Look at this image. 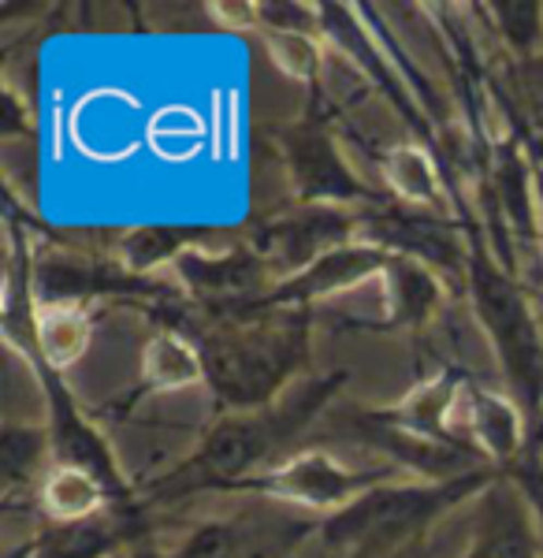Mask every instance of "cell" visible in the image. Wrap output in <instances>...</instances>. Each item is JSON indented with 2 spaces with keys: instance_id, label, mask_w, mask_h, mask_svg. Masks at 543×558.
<instances>
[{
  "instance_id": "d6986e66",
  "label": "cell",
  "mask_w": 543,
  "mask_h": 558,
  "mask_svg": "<svg viewBox=\"0 0 543 558\" xmlns=\"http://www.w3.org/2000/svg\"><path fill=\"white\" fill-rule=\"evenodd\" d=\"M379 175H384L395 202L429 213H447V179H443L436 157L413 138L398 142L379 157Z\"/></svg>"
},
{
  "instance_id": "ba28073f",
  "label": "cell",
  "mask_w": 543,
  "mask_h": 558,
  "mask_svg": "<svg viewBox=\"0 0 543 558\" xmlns=\"http://www.w3.org/2000/svg\"><path fill=\"white\" fill-rule=\"evenodd\" d=\"M402 481L398 465H376V470H350L328 451H298L283 458L272 470L242 481L234 492H253L265 499L291 502V507L321 510V514H335V510L350 507L365 492L379 488V484Z\"/></svg>"
},
{
  "instance_id": "5b68a950",
  "label": "cell",
  "mask_w": 543,
  "mask_h": 558,
  "mask_svg": "<svg viewBox=\"0 0 543 558\" xmlns=\"http://www.w3.org/2000/svg\"><path fill=\"white\" fill-rule=\"evenodd\" d=\"M31 283L38 305H86L101 299L142 302L146 310L186 302L179 287L157 276H138L123 268L108 254V246H75V242H52L34 250Z\"/></svg>"
},
{
  "instance_id": "ffe728a7",
  "label": "cell",
  "mask_w": 543,
  "mask_h": 558,
  "mask_svg": "<svg viewBox=\"0 0 543 558\" xmlns=\"http://www.w3.org/2000/svg\"><path fill=\"white\" fill-rule=\"evenodd\" d=\"M57 465L49 425H4L0 436V473H4V499L31 492L38 495L41 481Z\"/></svg>"
},
{
  "instance_id": "8992f818",
  "label": "cell",
  "mask_w": 543,
  "mask_h": 558,
  "mask_svg": "<svg viewBox=\"0 0 543 558\" xmlns=\"http://www.w3.org/2000/svg\"><path fill=\"white\" fill-rule=\"evenodd\" d=\"M276 153L283 160V172L291 179L294 205H342V209H369L384 202L379 194L361 183V175L342 157L328 116L321 112V94L302 120H291L272 131Z\"/></svg>"
},
{
  "instance_id": "484cf974",
  "label": "cell",
  "mask_w": 543,
  "mask_h": 558,
  "mask_svg": "<svg viewBox=\"0 0 543 558\" xmlns=\"http://www.w3.org/2000/svg\"><path fill=\"white\" fill-rule=\"evenodd\" d=\"M165 558H242V525H234V518L202 521Z\"/></svg>"
},
{
  "instance_id": "3957f363",
  "label": "cell",
  "mask_w": 543,
  "mask_h": 558,
  "mask_svg": "<svg viewBox=\"0 0 543 558\" xmlns=\"http://www.w3.org/2000/svg\"><path fill=\"white\" fill-rule=\"evenodd\" d=\"M469 235V279L466 294L473 302V317L481 320L495 365L503 373L506 395L524 410L532 428L543 425V336L532 313L524 279L506 268L492 250L484 220L461 223Z\"/></svg>"
},
{
  "instance_id": "e0dca14e",
  "label": "cell",
  "mask_w": 543,
  "mask_h": 558,
  "mask_svg": "<svg viewBox=\"0 0 543 558\" xmlns=\"http://www.w3.org/2000/svg\"><path fill=\"white\" fill-rule=\"evenodd\" d=\"M205 384V362L202 350L190 336L176 328H160L157 336L146 339L138 362V387L126 395L123 410H134L146 395H165V391H186V387Z\"/></svg>"
},
{
  "instance_id": "7a4b0ae2",
  "label": "cell",
  "mask_w": 543,
  "mask_h": 558,
  "mask_svg": "<svg viewBox=\"0 0 543 558\" xmlns=\"http://www.w3.org/2000/svg\"><path fill=\"white\" fill-rule=\"evenodd\" d=\"M313 310L257 313L197 324L190 339L202 350L205 387L216 413L261 410L302 380L313 354Z\"/></svg>"
},
{
  "instance_id": "44dd1931",
  "label": "cell",
  "mask_w": 543,
  "mask_h": 558,
  "mask_svg": "<svg viewBox=\"0 0 543 558\" xmlns=\"http://www.w3.org/2000/svg\"><path fill=\"white\" fill-rule=\"evenodd\" d=\"M38 510L52 525H71V521L112 514L105 484L94 473L79 470V465H52L38 488Z\"/></svg>"
},
{
  "instance_id": "30bf717a",
  "label": "cell",
  "mask_w": 543,
  "mask_h": 558,
  "mask_svg": "<svg viewBox=\"0 0 543 558\" xmlns=\"http://www.w3.org/2000/svg\"><path fill=\"white\" fill-rule=\"evenodd\" d=\"M246 242L268 260L272 276L287 279L331 250L361 242V209L342 205H294L246 231Z\"/></svg>"
},
{
  "instance_id": "9a60e30c",
  "label": "cell",
  "mask_w": 543,
  "mask_h": 558,
  "mask_svg": "<svg viewBox=\"0 0 543 558\" xmlns=\"http://www.w3.org/2000/svg\"><path fill=\"white\" fill-rule=\"evenodd\" d=\"M540 533L529 507L503 476L476 499L473 533L461 558H540Z\"/></svg>"
},
{
  "instance_id": "4fadbf2b",
  "label": "cell",
  "mask_w": 543,
  "mask_h": 558,
  "mask_svg": "<svg viewBox=\"0 0 543 558\" xmlns=\"http://www.w3.org/2000/svg\"><path fill=\"white\" fill-rule=\"evenodd\" d=\"M246 239V231H228L220 223H134L112 231V257L138 276H157L194 250H224Z\"/></svg>"
},
{
  "instance_id": "4dcf8cb0",
  "label": "cell",
  "mask_w": 543,
  "mask_h": 558,
  "mask_svg": "<svg viewBox=\"0 0 543 558\" xmlns=\"http://www.w3.org/2000/svg\"><path fill=\"white\" fill-rule=\"evenodd\" d=\"M209 12L220 23L234 26V31H253V26H257V4H234V0H216V4H209Z\"/></svg>"
},
{
  "instance_id": "f546056e",
  "label": "cell",
  "mask_w": 543,
  "mask_h": 558,
  "mask_svg": "<svg viewBox=\"0 0 543 558\" xmlns=\"http://www.w3.org/2000/svg\"><path fill=\"white\" fill-rule=\"evenodd\" d=\"M499 108H503V105H499ZM503 120L521 134L524 146H529V157H532V172H536V205H540V257H543V138H532V134L524 131L521 123L514 120L510 112H506V108H503Z\"/></svg>"
},
{
  "instance_id": "6da1fadb",
  "label": "cell",
  "mask_w": 543,
  "mask_h": 558,
  "mask_svg": "<svg viewBox=\"0 0 543 558\" xmlns=\"http://www.w3.org/2000/svg\"><path fill=\"white\" fill-rule=\"evenodd\" d=\"M342 384H347V373L302 376L291 391H283L268 407L216 413V421L202 432L194 451L171 473L157 476L142 492V499L153 510L157 502H176L194 492H234L242 481L272 470L268 462H279V454L331 407Z\"/></svg>"
},
{
  "instance_id": "9c48e42d",
  "label": "cell",
  "mask_w": 543,
  "mask_h": 558,
  "mask_svg": "<svg viewBox=\"0 0 543 558\" xmlns=\"http://www.w3.org/2000/svg\"><path fill=\"white\" fill-rule=\"evenodd\" d=\"M179 279L183 299L197 313L220 320V317H242L276 287L268 260L250 246L246 239L224 250H194L171 265Z\"/></svg>"
},
{
  "instance_id": "52a82bcc",
  "label": "cell",
  "mask_w": 543,
  "mask_h": 558,
  "mask_svg": "<svg viewBox=\"0 0 543 558\" xmlns=\"http://www.w3.org/2000/svg\"><path fill=\"white\" fill-rule=\"evenodd\" d=\"M361 242L432 268L450 287V294L466 291L469 235L458 216L413 209V205H402L395 197L391 202L384 197V202L361 209Z\"/></svg>"
},
{
  "instance_id": "83f0119b",
  "label": "cell",
  "mask_w": 543,
  "mask_h": 558,
  "mask_svg": "<svg viewBox=\"0 0 543 558\" xmlns=\"http://www.w3.org/2000/svg\"><path fill=\"white\" fill-rule=\"evenodd\" d=\"M257 26L272 34H313L321 38V8L294 0H257Z\"/></svg>"
},
{
  "instance_id": "d6a6232c",
  "label": "cell",
  "mask_w": 543,
  "mask_h": 558,
  "mask_svg": "<svg viewBox=\"0 0 543 558\" xmlns=\"http://www.w3.org/2000/svg\"><path fill=\"white\" fill-rule=\"evenodd\" d=\"M116 558H120V555H116Z\"/></svg>"
},
{
  "instance_id": "1f68e13d",
  "label": "cell",
  "mask_w": 543,
  "mask_h": 558,
  "mask_svg": "<svg viewBox=\"0 0 543 558\" xmlns=\"http://www.w3.org/2000/svg\"><path fill=\"white\" fill-rule=\"evenodd\" d=\"M532 436H536V439H543V425H540V428H532Z\"/></svg>"
},
{
  "instance_id": "603a6c76",
  "label": "cell",
  "mask_w": 543,
  "mask_h": 558,
  "mask_svg": "<svg viewBox=\"0 0 543 558\" xmlns=\"http://www.w3.org/2000/svg\"><path fill=\"white\" fill-rule=\"evenodd\" d=\"M484 86L495 105H503L532 138H543V49L536 57L506 60V83L484 75Z\"/></svg>"
},
{
  "instance_id": "277c9868",
  "label": "cell",
  "mask_w": 543,
  "mask_h": 558,
  "mask_svg": "<svg viewBox=\"0 0 543 558\" xmlns=\"http://www.w3.org/2000/svg\"><path fill=\"white\" fill-rule=\"evenodd\" d=\"M499 481L495 465H481L450 481H391L365 492L350 507L321 521V539L347 558H384L410 539H418L458 510L461 502L481 499Z\"/></svg>"
},
{
  "instance_id": "8fae6325",
  "label": "cell",
  "mask_w": 543,
  "mask_h": 558,
  "mask_svg": "<svg viewBox=\"0 0 543 558\" xmlns=\"http://www.w3.org/2000/svg\"><path fill=\"white\" fill-rule=\"evenodd\" d=\"M466 384H469L466 368L447 365V368H439V373H432L429 380H421L418 387H410V391H406L398 402H391V407L358 410V413L369 421V425L402 432V436L424 439V444L455 447V451L476 454L473 447H469V439L458 432V402H461Z\"/></svg>"
},
{
  "instance_id": "d4e9b609",
  "label": "cell",
  "mask_w": 543,
  "mask_h": 558,
  "mask_svg": "<svg viewBox=\"0 0 543 558\" xmlns=\"http://www.w3.org/2000/svg\"><path fill=\"white\" fill-rule=\"evenodd\" d=\"M265 45L272 64L283 71L294 83H305L310 94H321V75H324V38L313 34H272L265 31Z\"/></svg>"
},
{
  "instance_id": "4316f807",
  "label": "cell",
  "mask_w": 543,
  "mask_h": 558,
  "mask_svg": "<svg viewBox=\"0 0 543 558\" xmlns=\"http://www.w3.org/2000/svg\"><path fill=\"white\" fill-rule=\"evenodd\" d=\"M499 476L506 484H514L518 495L529 507L532 521H536V533H540V544H543V439H532L524 444V451L514 458L510 465H503Z\"/></svg>"
},
{
  "instance_id": "ac0fdd59",
  "label": "cell",
  "mask_w": 543,
  "mask_h": 558,
  "mask_svg": "<svg viewBox=\"0 0 543 558\" xmlns=\"http://www.w3.org/2000/svg\"><path fill=\"white\" fill-rule=\"evenodd\" d=\"M126 547L123 525L112 514L71 521V525H45L26 544L4 558H116V551Z\"/></svg>"
},
{
  "instance_id": "2e32d148",
  "label": "cell",
  "mask_w": 543,
  "mask_h": 558,
  "mask_svg": "<svg viewBox=\"0 0 543 558\" xmlns=\"http://www.w3.org/2000/svg\"><path fill=\"white\" fill-rule=\"evenodd\" d=\"M379 287H384V320L369 324L376 331H424L450 294V287L432 268L395 254L379 276Z\"/></svg>"
},
{
  "instance_id": "7c38bea8",
  "label": "cell",
  "mask_w": 543,
  "mask_h": 558,
  "mask_svg": "<svg viewBox=\"0 0 543 558\" xmlns=\"http://www.w3.org/2000/svg\"><path fill=\"white\" fill-rule=\"evenodd\" d=\"M391 254L379 246H369V242H350L342 250H331L321 260H313L302 272L279 279L276 287L253 305L242 317H257V313H291V310H313L316 302L335 299L342 291H354V287L369 283V279H379L387 268ZM224 320V317H220Z\"/></svg>"
},
{
  "instance_id": "5bb4252c",
  "label": "cell",
  "mask_w": 543,
  "mask_h": 558,
  "mask_svg": "<svg viewBox=\"0 0 543 558\" xmlns=\"http://www.w3.org/2000/svg\"><path fill=\"white\" fill-rule=\"evenodd\" d=\"M458 432L487 465L503 470L529 444V417L506 391L469 380L458 402Z\"/></svg>"
},
{
  "instance_id": "cb8c5ba5",
  "label": "cell",
  "mask_w": 543,
  "mask_h": 558,
  "mask_svg": "<svg viewBox=\"0 0 543 558\" xmlns=\"http://www.w3.org/2000/svg\"><path fill=\"white\" fill-rule=\"evenodd\" d=\"M487 26L495 38L506 45L510 60L536 57L543 49V4L540 0H495V4H481Z\"/></svg>"
},
{
  "instance_id": "7402d4cb",
  "label": "cell",
  "mask_w": 543,
  "mask_h": 558,
  "mask_svg": "<svg viewBox=\"0 0 543 558\" xmlns=\"http://www.w3.org/2000/svg\"><path fill=\"white\" fill-rule=\"evenodd\" d=\"M94 343V317L86 305H38V354L68 373Z\"/></svg>"
},
{
  "instance_id": "f1b7e54d",
  "label": "cell",
  "mask_w": 543,
  "mask_h": 558,
  "mask_svg": "<svg viewBox=\"0 0 543 558\" xmlns=\"http://www.w3.org/2000/svg\"><path fill=\"white\" fill-rule=\"evenodd\" d=\"M0 131H4V138H31V134H34L31 105H26L12 86H4V105H0Z\"/></svg>"
}]
</instances>
